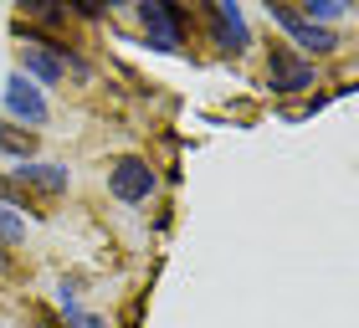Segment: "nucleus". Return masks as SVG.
<instances>
[{"instance_id": "nucleus-1", "label": "nucleus", "mask_w": 359, "mask_h": 328, "mask_svg": "<svg viewBox=\"0 0 359 328\" xmlns=\"http://www.w3.org/2000/svg\"><path fill=\"white\" fill-rule=\"evenodd\" d=\"M108 190H113V200H123V205H144L159 190V175H154L149 159L123 154V159H113V170H108Z\"/></svg>"}, {"instance_id": "nucleus-2", "label": "nucleus", "mask_w": 359, "mask_h": 328, "mask_svg": "<svg viewBox=\"0 0 359 328\" xmlns=\"http://www.w3.org/2000/svg\"><path fill=\"white\" fill-rule=\"evenodd\" d=\"M6 118H11V123H26V128H41L46 118H52L46 93H41L26 72H11V77H6Z\"/></svg>"}, {"instance_id": "nucleus-3", "label": "nucleus", "mask_w": 359, "mask_h": 328, "mask_svg": "<svg viewBox=\"0 0 359 328\" xmlns=\"http://www.w3.org/2000/svg\"><path fill=\"white\" fill-rule=\"evenodd\" d=\"M139 21H144V36H149V46H159V52H180V41H185V15H180L175 6L144 0V6H139Z\"/></svg>"}, {"instance_id": "nucleus-4", "label": "nucleus", "mask_w": 359, "mask_h": 328, "mask_svg": "<svg viewBox=\"0 0 359 328\" xmlns=\"http://www.w3.org/2000/svg\"><path fill=\"white\" fill-rule=\"evenodd\" d=\"M267 15H272V21H277V26H283L292 41L303 46V52H313V57H323V52H334V46H339V36H334L329 26H313V21H303V15L292 11V6H267Z\"/></svg>"}, {"instance_id": "nucleus-5", "label": "nucleus", "mask_w": 359, "mask_h": 328, "mask_svg": "<svg viewBox=\"0 0 359 328\" xmlns=\"http://www.w3.org/2000/svg\"><path fill=\"white\" fill-rule=\"evenodd\" d=\"M205 15H210V31H216V46H221V52L241 57V52L252 46V31H247V15H241V6H231V0H216Z\"/></svg>"}, {"instance_id": "nucleus-6", "label": "nucleus", "mask_w": 359, "mask_h": 328, "mask_svg": "<svg viewBox=\"0 0 359 328\" xmlns=\"http://www.w3.org/2000/svg\"><path fill=\"white\" fill-rule=\"evenodd\" d=\"M267 88L272 93H303V88H313V62H298L287 46H277L272 62H267Z\"/></svg>"}, {"instance_id": "nucleus-7", "label": "nucleus", "mask_w": 359, "mask_h": 328, "mask_svg": "<svg viewBox=\"0 0 359 328\" xmlns=\"http://www.w3.org/2000/svg\"><path fill=\"white\" fill-rule=\"evenodd\" d=\"M15 185L21 190H41V195H62L67 190V164H41V159H26V164H15Z\"/></svg>"}, {"instance_id": "nucleus-8", "label": "nucleus", "mask_w": 359, "mask_h": 328, "mask_svg": "<svg viewBox=\"0 0 359 328\" xmlns=\"http://www.w3.org/2000/svg\"><path fill=\"white\" fill-rule=\"evenodd\" d=\"M15 72H26V77H41L46 88H57V82H67V67L46 52V46H36V41H21V67Z\"/></svg>"}, {"instance_id": "nucleus-9", "label": "nucleus", "mask_w": 359, "mask_h": 328, "mask_svg": "<svg viewBox=\"0 0 359 328\" xmlns=\"http://www.w3.org/2000/svg\"><path fill=\"white\" fill-rule=\"evenodd\" d=\"M0 154L15 159V164H26L31 154H36V134L21 123H11V118H0Z\"/></svg>"}, {"instance_id": "nucleus-10", "label": "nucleus", "mask_w": 359, "mask_h": 328, "mask_svg": "<svg viewBox=\"0 0 359 328\" xmlns=\"http://www.w3.org/2000/svg\"><path fill=\"white\" fill-rule=\"evenodd\" d=\"M72 26L67 6H52V0H26V26Z\"/></svg>"}, {"instance_id": "nucleus-11", "label": "nucleus", "mask_w": 359, "mask_h": 328, "mask_svg": "<svg viewBox=\"0 0 359 328\" xmlns=\"http://www.w3.org/2000/svg\"><path fill=\"white\" fill-rule=\"evenodd\" d=\"M349 6H344V0H303V21H313V26H329V21H339V15H344Z\"/></svg>"}, {"instance_id": "nucleus-12", "label": "nucleus", "mask_w": 359, "mask_h": 328, "mask_svg": "<svg viewBox=\"0 0 359 328\" xmlns=\"http://www.w3.org/2000/svg\"><path fill=\"white\" fill-rule=\"evenodd\" d=\"M26 236V216H15L11 205H0V246H15Z\"/></svg>"}, {"instance_id": "nucleus-13", "label": "nucleus", "mask_w": 359, "mask_h": 328, "mask_svg": "<svg viewBox=\"0 0 359 328\" xmlns=\"http://www.w3.org/2000/svg\"><path fill=\"white\" fill-rule=\"evenodd\" d=\"M62 328H108L97 313H88V308H67V313H62Z\"/></svg>"}, {"instance_id": "nucleus-14", "label": "nucleus", "mask_w": 359, "mask_h": 328, "mask_svg": "<svg viewBox=\"0 0 359 328\" xmlns=\"http://www.w3.org/2000/svg\"><path fill=\"white\" fill-rule=\"evenodd\" d=\"M0 272H11V252H6V246H0Z\"/></svg>"}]
</instances>
